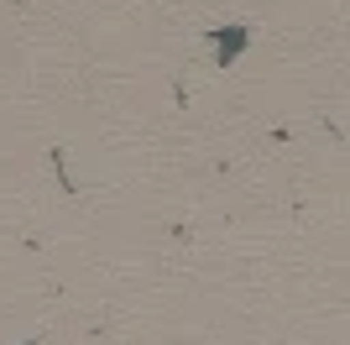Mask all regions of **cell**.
<instances>
[{"label": "cell", "mask_w": 350, "mask_h": 345, "mask_svg": "<svg viewBox=\"0 0 350 345\" xmlns=\"http://www.w3.org/2000/svg\"><path fill=\"white\" fill-rule=\"evenodd\" d=\"M215 42H219V63H230V58L241 53V42H246V31H241V27H235V31H219Z\"/></svg>", "instance_id": "1"}]
</instances>
